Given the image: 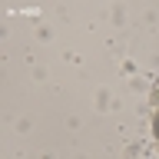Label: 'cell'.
I'll return each instance as SVG.
<instances>
[{"label":"cell","mask_w":159,"mask_h":159,"mask_svg":"<svg viewBox=\"0 0 159 159\" xmlns=\"http://www.w3.org/2000/svg\"><path fill=\"white\" fill-rule=\"evenodd\" d=\"M152 129H156V143H159V113H156V126H152Z\"/></svg>","instance_id":"1"}]
</instances>
